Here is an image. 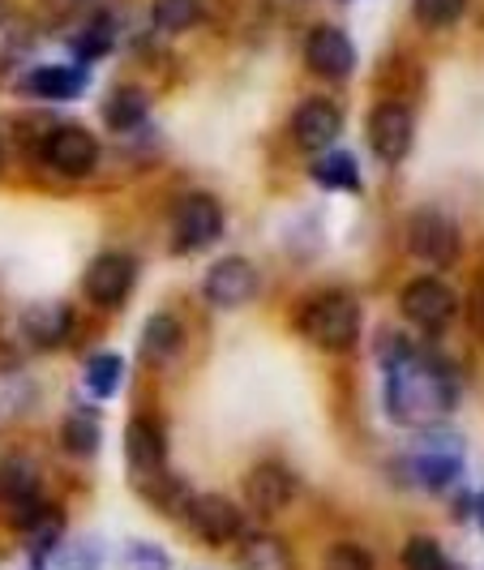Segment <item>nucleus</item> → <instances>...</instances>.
Segmentation results:
<instances>
[{"instance_id":"nucleus-1","label":"nucleus","mask_w":484,"mask_h":570,"mask_svg":"<svg viewBox=\"0 0 484 570\" xmlns=\"http://www.w3.org/2000/svg\"><path fill=\"white\" fill-rule=\"evenodd\" d=\"M458 403V382L437 356L416 347L386 352V412L407 429H437Z\"/></svg>"},{"instance_id":"nucleus-2","label":"nucleus","mask_w":484,"mask_h":570,"mask_svg":"<svg viewBox=\"0 0 484 570\" xmlns=\"http://www.w3.org/2000/svg\"><path fill=\"white\" fill-rule=\"evenodd\" d=\"M403 468H407V476L421 489L442 493V489H451L463 476V438L442 425L425 429V438L407 451Z\"/></svg>"},{"instance_id":"nucleus-3","label":"nucleus","mask_w":484,"mask_h":570,"mask_svg":"<svg viewBox=\"0 0 484 570\" xmlns=\"http://www.w3.org/2000/svg\"><path fill=\"white\" fill-rule=\"evenodd\" d=\"M305 335L326 347V352H347L352 343L360 340V305L347 292H322L305 305L300 314Z\"/></svg>"},{"instance_id":"nucleus-4","label":"nucleus","mask_w":484,"mask_h":570,"mask_svg":"<svg viewBox=\"0 0 484 570\" xmlns=\"http://www.w3.org/2000/svg\"><path fill=\"white\" fill-rule=\"evenodd\" d=\"M407 249L428 262V266H455L458 249H463V236H458V224L437 210V206H421L407 224Z\"/></svg>"},{"instance_id":"nucleus-5","label":"nucleus","mask_w":484,"mask_h":570,"mask_svg":"<svg viewBox=\"0 0 484 570\" xmlns=\"http://www.w3.org/2000/svg\"><path fill=\"white\" fill-rule=\"evenodd\" d=\"M224 236V206L210 194H194L176 206L171 219V249L176 254H201Z\"/></svg>"},{"instance_id":"nucleus-6","label":"nucleus","mask_w":484,"mask_h":570,"mask_svg":"<svg viewBox=\"0 0 484 570\" xmlns=\"http://www.w3.org/2000/svg\"><path fill=\"white\" fill-rule=\"evenodd\" d=\"M189 523V532L206 544H231L245 537V514L224 493H194L189 507L180 514Z\"/></svg>"},{"instance_id":"nucleus-7","label":"nucleus","mask_w":484,"mask_h":570,"mask_svg":"<svg viewBox=\"0 0 484 570\" xmlns=\"http://www.w3.org/2000/svg\"><path fill=\"white\" fill-rule=\"evenodd\" d=\"M399 309L412 326H421L425 335H442L458 314V296L451 284L442 279H416V284L403 287L399 296Z\"/></svg>"},{"instance_id":"nucleus-8","label":"nucleus","mask_w":484,"mask_h":570,"mask_svg":"<svg viewBox=\"0 0 484 570\" xmlns=\"http://www.w3.org/2000/svg\"><path fill=\"white\" fill-rule=\"evenodd\" d=\"M134 279H138V266L129 254H99L82 275L86 296L99 305V309H116L129 301L134 292Z\"/></svg>"},{"instance_id":"nucleus-9","label":"nucleus","mask_w":484,"mask_h":570,"mask_svg":"<svg viewBox=\"0 0 484 570\" xmlns=\"http://www.w3.org/2000/svg\"><path fill=\"white\" fill-rule=\"evenodd\" d=\"M125 459H129V472H134V485L150 489L164 476V463H168V438L155 421H129L125 429Z\"/></svg>"},{"instance_id":"nucleus-10","label":"nucleus","mask_w":484,"mask_h":570,"mask_svg":"<svg viewBox=\"0 0 484 570\" xmlns=\"http://www.w3.org/2000/svg\"><path fill=\"white\" fill-rule=\"evenodd\" d=\"M43 159H48V168L60 171V176H90L95 164H99V142L86 134L82 125H60L48 134V142H43Z\"/></svg>"},{"instance_id":"nucleus-11","label":"nucleus","mask_w":484,"mask_h":570,"mask_svg":"<svg viewBox=\"0 0 484 570\" xmlns=\"http://www.w3.org/2000/svg\"><path fill=\"white\" fill-rule=\"evenodd\" d=\"M257 296V271L249 257H219L206 275V301L215 309H240Z\"/></svg>"},{"instance_id":"nucleus-12","label":"nucleus","mask_w":484,"mask_h":570,"mask_svg":"<svg viewBox=\"0 0 484 570\" xmlns=\"http://www.w3.org/2000/svg\"><path fill=\"white\" fill-rule=\"evenodd\" d=\"M296 498V476L287 472L284 463H257L245 476V502L254 514H279L287 511V502Z\"/></svg>"},{"instance_id":"nucleus-13","label":"nucleus","mask_w":484,"mask_h":570,"mask_svg":"<svg viewBox=\"0 0 484 570\" xmlns=\"http://www.w3.org/2000/svg\"><path fill=\"white\" fill-rule=\"evenodd\" d=\"M412 134H416L412 112L399 108V104H382V108L369 116V146L382 164H399V159H407Z\"/></svg>"},{"instance_id":"nucleus-14","label":"nucleus","mask_w":484,"mask_h":570,"mask_svg":"<svg viewBox=\"0 0 484 570\" xmlns=\"http://www.w3.org/2000/svg\"><path fill=\"white\" fill-rule=\"evenodd\" d=\"M343 134V112L330 99H305L292 116V138L305 150H330Z\"/></svg>"},{"instance_id":"nucleus-15","label":"nucleus","mask_w":484,"mask_h":570,"mask_svg":"<svg viewBox=\"0 0 484 570\" xmlns=\"http://www.w3.org/2000/svg\"><path fill=\"white\" fill-rule=\"evenodd\" d=\"M305 57H309L314 73L335 78V82L352 78V69H356V48H352V39L339 27H317L309 35V43H305Z\"/></svg>"},{"instance_id":"nucleus-16","label":"nucleus","mask_w":484,"mask_h":570,"mask_svg":"<svg viewBox=\"0 0 484 570\" xmlns=\"http://www.w3.org/2000/svg\"><path fill=\"white\" fill-rule=\"evenodd\" d=\"M69 331H73V309L65 301H39L22 309V335L34 347H57L69 340Z\"/></svg>"},{"instance_id":"nucleus-17","label":"nucleus","mask_w":484,"mask_h":570,"mask_svg":"<svg viewBox=\"0 0 484 570\" xmlns=\"http://www.w3.org/2000/svg\"><path fill=\"white\" fill-rule=\"evenodd\" d=\"M86 82H90V73H86L82 65H39V69H30L27 73L22 90L34 95V99H52V104H60V99H78V95L86 90Z\"/></svg>"},{"instance_id":"nucleus-18","label":"nucleus","mask_w":484,"mask_h":570,"mask_svg":"<svg viewBox=\"0 0 484 570\" xmlns=\"http://www.w3.org/2000/svg\"><path fill=\"white\" fill-rule=\"evenodd\" d=\"M142 361L150 370H168L171 361L185 352V326L176 322L171 314H155L142 326Z\"/></svg>"},{"instance_id":"nucleus-19","label":"nucleus","mask_w":484,"mask_h":570,"mask_svg":"<svg viewBox=\"0 0 484 570\" xmlns=\"http://www.w3.org/2000/svg\"><path fill=\"white\" fill-rule=\"evenodd\" d=\"M150 112V99H146V90L138 86H116L112 95H108V104H103V120H108V129L116 134H129V129H138Z\"/></svg>"},{"instance_id":"nucleus-20","label":"nucleus","mask_w":484,"mask_h":570,"mask_svg":"<svg viewBox=\"0 0 484 570\" xmlns=\"http://www.w3.org/2000/svg\"><path fill=\"white\" fill-rule=\"evenodd\" d=\"M60 442H65V451L78 459H90L99 451V442H103V429H99V416L90 412V407H73L69 416H65V425H60Z\"/></svg>"},{"instance_id":"nucleus-21","label":"nucleus","mask_w":484,"mask_h":570,"mask_svg":"<svg viewBox=\"0 0 484 570\" xmlns=\"http://www.w3.org/2000/svg\"><path fill=\"white\" fill-rule=\"evenodd\" d=\"M240 570H296V558L279 537H245L240 544Z\"/></svg>"},{"instance_id":"nucleus-22","label":"nucleus","mask_w":484,"mask_h":570,"mask_svg":"<svg viewBox=\"0 0 484 570\" xmlns=\"http://www.w3.org/2000/svg\"><path fill=\"white\" fill-rule=\"evenodd\" d=\"M314 180L322 189H343V194H356L360 189V168L347 150H326L314 164Z\"/></svg>"},{"instance_id":"nucleus-23","label":"nucleus","mask_w":484,"mask_h":570,"mask_svg":"<svg viewBox=\"0 0 484 570\" xmlns=\"http://www.w3.org/2000/svg\"><path fill=\"white\" fill-rule=\"evenodd\" d=\"M120 377H125V361L116 352H99V356L86 361V391L95 400H112L120 391Z\"/></svg>"},{"instance_id":"nucleus-24","label":"nucleus","mask_w":484,"mask_h":570,"mask_svg":"<svg viewBox=\"0 0 484 570\" xmlns=\"http://www.w3.org/2000/svg\"><path fill=\"white\" fill-rule=\"evenodd\" d=\"M112 43H116V27H112V18H95V22H86L73 39H69V48H73V57L82 60H99V57H108L112 52Z\"/></svg>"},{"instance_id":"nucleus-25","label":"nucleus","mask_w":484,"mask_h":570,"mask_svg":"<svg viewBox=\"0 0 484 570\" xmlns=\"http://www.w3.org/2000/svg\"><path fill=\"white\" fill-rule=\"evenodd\" d=\"M57 558V570H99L103 567V544L95 537H69L52 549Z\"/></svg>"},{"instance_id":"nucleus-26","label":"nucleus","mask_w":484,"mask_h":570,"mask_svg":"<svg viewBox=\"0 0 484 570\" xmlns=\"http://www.w3.org/2000/svg\"><path fill=\"white\" fill-rule=\"evenodd\" d=\"M201 18V0H155V27L164 35H180Z\"/></svg>"},{"instance_id":"nucleus-27","label":"nucleus","mask_w":484,"mask_h":570,"mask_svg":"<svg viewBox=\"0 0 484 570\" xmlns=\"http://www.w3.org/2000/svg\"><path fill=\"white\" fill-rule=\"evenodd\" d=\"M399 562H403V570H455L446 562L442 544L433 541V537H407Z\"/></svg>"},{"instance_id":"nucleus-28","label":"nucleus","mask_w":484,"mask_h":570,"mask_svg":"<svg viewBox=\"0 0 484 570\" xmlns=\"http://www.w3.org/2000/svg\"><path fill=\"white\" fill-rule=\"evenodd\" d=\"M322 570H377V567H373V553L365 549V544L339 541V544H330V549H326Z\"/></svg>"},{"instance_id":"nucleus-29","label":"nucleus","mask_w":484,"mask_h":570,"mask_svg":"<svg viewBox=\"0 0 484 570\" xmlns=\"http://www.w3.org/2000/svg\"><path fill=\"white\" fill-rule=\"evenodd\" d=\"M463 9H467V0H416V18L428 30L455 27L458 18H463Z\"/></svg>"},{"instance_id":"nucleus-30","label":"nucleus","mask_w":484,"mask_h":570,"mask_svg":"<svg viewBox=\"0 0 484 570\" xmlns=\"http://www.w3.org/2000/svg\"><path fill=\"white\" fill-rule=\"evenodd\" d=\"M125 570H171L168 549L155 541H129L125 544Z\"/></svg>"},{"instance_id":"nucleus-31","label":"nucleus","mask_w":484,"mask_h":570,"mask_svg":"<svg viewBox=\"0 0 484 570\" xmlns=\"http://www.w3.org/2000/svg\"><path fill=\"white\" fill-rule=\"evenodd\" d=\"M472 511L481 514V532H484V493H476V498H472Z\"/></svg>"},{"instance_id":"nucleus-32","label":"nucleus","mask_w":484,"mask_h":570,"mask_svg":"<svg viewBox=\"0 0 484 570\" xmlns=\"http://www.w3.org/2000/svg\"><path fill=\"white\" fill-rule=\"evenodd\" d=\"M4 4H9V0H0V18H4Z\"/></svg>"},{"instance_id":"nucleus-33","label":"nucleus","mask_w":484,"mask_h":570,"mask_svg":"<svg viewBox=\"0 0 484 570\" xmlns=\"http://www.w3.org/2000/svg\"><path fill=\"white\" fill-rule=\"evenodd\" d=\"M0 164H4V142H0Z\"/></svg>"}]
</instances>
